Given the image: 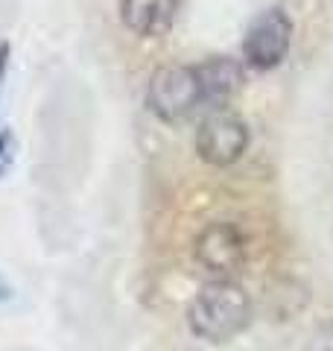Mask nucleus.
I'll use <instances>...</instances> for the list:
<instances>
[{"label": "nucleus", "instance_id": "obj_8", "mask_svg": "<svg viewBox=\"0 0 333 351\" xmlns=\"http://www.w3.org/2000/svg\"><path fill=\"white\" fill-rule=\"evenodd\" d=\"M12 161H15V138L9 129H0V176H6Z\"/></svg>", "mask_w": 333, "mask_h": 351}, {"label": "nucleus", "instance_id": "obj_1", "mask_svg": "<svg viewBox=\"0 0 333 351\" xmlns=\"http://www.w3.org/2000/svg\"><path fill=\"white\" fill-rule=\"evenodd\" d=\"M251 319V302L246 290L231 278H214L193 295L187 307V325L208 343H228L246 331Z\"/></svg>", "mask_w": 333, "mask_h": 351}, {"label": "nucleus", "instance_id": "obj_10", "mask_svg": "<svg viewBox=\"0 0 333 351\" xmlns=\"http://www.w3.org/2000/svg\"><path fill=\"white\" fill-rule=\"evenodd\" d=\"M6 56H9V44H0V76H3L6 68Z\"/></svg>", "mask_w": 333, "mask_h": 351}, {"label": "nucleus", "instance_id": "obj_11", "mask_svg": "<svg viewBox=\"0 0 333 351\" xmlns=\"http://www.w3.org/2000/svg\"><path fill=\"white\" fill-rule=\"evenodd\" d=\"M9 295H12V290H9V284H6L3 278H0V302L9 299Z\"/></svg>", "mask_w": 333, "mask_h": 351}, {"label": "nucleus", "instance_id": "obj_7", "mask_svg": "<svg viewBox=\"0 0 333 351\" xmlns=\"http://www.w3.org/2000/svg\"><path fill=\"white\" fill-rule=\"evenodd\" d=\"M196 73H199V82H202V97L210 103H222V100H231L240 88H243V64L234 59H222L214 56L202 64H196Z\"/></svg>", "mask_w": 333, "mask_h": 351}, {"label": "nucleus", "instance_id": "obj_2", "mask_svg": "<svg viewBox=\"0 0 333 351\" xmlns=\"http://www.w3.org/2000/svg\"><path fill=\"white\" fill-rule=\"evenodd\" d=\"M202 100L205 97L196 64H166V68H158L152 73L147 103L152 114H158L166 123L184 120Z\"/></svg>", "mask_w": 333, "mask_h": 351}, {"label": "nucleus", "instance_id": "obj_4", "mask_svg": "<svg viewBox=\"0 0 333 351\" xmlns=\"http://www.w3.org/2000/svg\"><path fill=\"white\" fill-rule=\"evenodd\" d=\"M246 147H249V129L231 112L208 114L196 132V152L214 167H228V164L240 161Z\"/></svg>", "mask_w": 333, "mask_h": 351}, {"label": "nucleus", "instance_id": "obj_9", "mask_svg": "<svg viewBox=\"0 0 333 351\" xmlns=\"http://www.w3.org/2000/svg\"><path fill=\"white\" fill-rule=\"evenodd\" d=\"M313 351H333V319H328V322H321V325H319Z\"/></svg>", "mask_w": 333, "mask_h": 351}, {"label": "nucleus", "instance_id": "obj_6", "mask_svg": "<svg viewBox=\"0 0 333 351\" xmlns=\"http://www.w3.org/2000/svg\"><path fill=\"white\" fill-rule=\"evenodd\" d=\"M182 0H120V18L138 36H164L175 24Z\"/></svg>", "mask_w": 333, "mask_h": 351}, {"label": "nucleus", "instance_id": "obj_5", "mask_svg": "<svg viewBox=\"0 0 333 351\" xmlns=\"http://www.w3.org/2000/svg\"><path fill=\"white\" fill-rule=\"evenodd\" d=\"M196 261L214 278H231L246 261V243L243 234L228 223L208 226L196 240Z\"/></svg>", "mask_w": 333, "mask_h": 351}, {"label": "nucleus", "instance_id": "obj_3", "mask_svg": "<svg viewBox=\"0 0 333 351\" xmlns=\"http://www.w3.org/2000/svg\"><path fill=\"white\" fill-rule=\"evenodd\" d=\"M290 41H293V21L281 9H266L263 15L251 21L246 41H243V53H246V62L251 68L269 71L286 59Z\"/></svg>", "mask_w": 333, "mask_h": 351}]
</instances>
